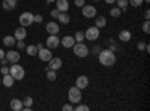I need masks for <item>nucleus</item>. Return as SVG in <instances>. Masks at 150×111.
Segmentation results:
<instances>
[{"mask_svg": "<svg viewBox=\"0 0 150 111\" xmlns=\"http://www.w3.org/2000/svg\"><path fill=\"white\" fill-rule=\"evenodd\" d=\"M98 59H99V63H101L102 66H112L116 63V54L114 51H111V50H101V53L98 54Z\"/></svg>", "mask_w": 150, "mask_h": 111, "instance_id": "obj_1", "label": "nucleus"}, {"mask_svg": "<svg viewBox=\"0 0 150 111\" xmlns=\"http://www.w3.org/2000/svg\"><path fill=\"white\" fill-rule=\"evenodd\" d=\"M72 51L77 57H81V59H84V57H87L90 54L89 47H87L86 44H83V42H75L74 47H72Z\"/></svg>", "mask_w": 150, "mask_h": 111, "instance_id": "obj_2", "label": "nucleus"}, {"mask_svg": "<svg viewBox=\"0 0 150 111\" xmlns=\"http://www.w3.org/2000/svg\"><path fill=\"white\" fill-rule=\"evenodd\" d=\"M68 99L71 104H80L83 101V95H81V90L74 86V87H69V92H68Z\"/></svg>", "mask_w": 150, "mask_h": 111, "instance_id": "obj_3", "label": "nucleus"}, {"mask_svg": "<svg viewBox=\"0 0 150 111\" xmlns=\"http://www.w3.org/2000/svg\"><path fill=\"white\" fill-rule=\"evenodd\" d=\"M9 74L14 77V80H18V81H21V80L24 78V75H26L24 68H23L21 65H17V63H14V65L9 68Z\"/></svg>", "mask_w": 150, "mask_h": 111, "instance_id": "obj_4", "label": "nucleus"}, {"mask_svg": "<svg viewBox=\"0 0 150 111\" xmlns=\"http://www.w3.org/2000/svg\"><path fill=\"white\" fill-rule=\"evenodd\" d=\"M99 35H101V29H98L96 26H92V27H89L86 32H84V38L87 39V41H98V38H99Z\"/></svg>", "mask_w": 150, "mask_h": 111, "instance_id": "obj_5", "label": "nucleus"}, {"mask_svg": "<svg viewBox=\"0 0 150 111\" xmlns=\"http://www.w3.org/2000/svg\"><path fill=\"white\" fill-rule=\"evenodd\" d=\"M18 20H20V24L23 27H29L33 24V14H30V12H23Z\"/></svg>", "mask_w": 150, "mask_h": 111, "instance_id": "obj_6", "label": "nucleus"}, {"mask_svg": "<svg viewBox=\"0 0 150 111\" xmlns=\"http://www.w3.org/2000/svg\"><path fill=\"white\" fill-rule=\"evenodd\" d=\"M81 11H83V17H86V18H95L98 14V11L93 5H84L81 8Z\"/></svg>", "mask_w": 150, "mask_h": 111, "instance_id": "obj_7", "label": "nucleus"}, {"mask_svg": "<svg viewBox=\"0 0 150 111\" xmlns=\"http://www.w3.org/2000/svg\"><path fill=\"white\" fill-rule=\"evenodd\" d=\"M45 44H47V48L54 50V48H57L60 45V38H59L57 35H50L48 38H47V41H45Z\"/></svg>", "mask_w": 150, "mask_h": 111, "instance_id": "obj_8", "label": "nucleus"}, {"mask_svg": "<svg viewBox=\"0 0 150 111\" xmlns=\"http://www.w3.org/2000/svg\"><path fill=\"white\" fill-rule=\"evenodd\" d=\"M38 57H39L42 62H50L53 57V53L50 48H41V50H38Z\"/></svg>", "mask_w": 150, "mask_h": 111, "instance_id": "obj_9", "label": "nucleus"}, {"mask_svg": "<svg viewBox=\"0 0 150 111\" xmlns=\"http://www.w3.org/2000/svg\"><path fill=\"white\" fill-rule=\"evenodd\" d=\"M75 86H77L80 90L87 89V86H89V78H87L86 75H80V77H77V78H75Z\"/></svg>", "mask_w": 150, "mask_h": 111, "instance_id": "obj_10", "label": "nucleus"}, {"mask_svg": "<svg viewBox=\"0 0 150 111\" xmlns=\"http://www.w3.org/2000/svg\"><path fill=\"white\" fill-rule=\"evenodd\" d=\"M5 57H6V60L9 62V63H18V62H20V53L14 51V50L5 53Z\"/></svg>", "mask_w": 150, "mask_h": 111, "instance_id": "obj_11", "label": "nucleus"}, {"mask_svg": "<svg viewBox=\"0 0 150 111\" xmlns=\"http://www.w3.org/2000/svg\"><path fill=\"white\" fill-rule=\"evenodd\" d=\"M48 68L50 69H53V71H59L60 68H62V65H63V62H62V59L60 57H51V60L48 62Z\"/></svg>", "mask_w": 150, "mask_h": 111, "instance_id": "obj_12", "label": "nucleus"}, {"mask_svg": "<svg viewBox=\"0 0 150 111\" xmlns=\"http://www.w3.org/2000/svg\"><path fill=\"white\" fill-rule=\"evenodd\" d=\"M45 30H47L50 35H59L60 27H59V24H57V23H54V21H50V23H47Z\"/></svg>", "mask_w": 150, "mask_h": 111, "instance_id": "obj_13", "label": "nucleus"}, {"mask_svg": "<svg viewBox=\"0 0 150 111\" xmlns=\"http://www.w3.org/2000/svg\"><path fill=\"white\" fill-rule=\"evenodd\" d=\"M26 36H27V30H26V27L20 26L18 29H15L14 38H15L17 41H24V39H26Z\"/></svg>", "mask_w": 150, "mask_h": 111, "instance_id": "obj_14", "label": "nucleus"}, {"mask_svg": "<svg viewBox=\"0 0 150 111\" xmlns=\"http://www.w3.org/2000/svg\"><path fill=\"white\" fill-rule=\"evenodd\" d=\"M56 9L59 12H68L69 11V2L68 0H56Z\"/></svg>", "mask_w": 150, "mask_h": 111, "instance_id": "obj_15", "label": "nucleus"}, {"mask_svg": "<svg viewBox=\"0 0 150 111\" xmlns=\"http://www.w3.org/2000/svg\"><path fill=\"white\" fill-rule=\"evenodd\" d=\"M75 44V39H74V36H65V38H62L60 39V45H63L65 48H72Z\"/></svg>", "mask_w": 150, "mask_h": 111, "instance_id": "obj_16", "label": "nucleus"}, {"mask_svg": "<svg viewBox=\"0 0 150 111\" xmlns=\"http://www.w3.org/2000/svg\"><path fill=\"white\" fill-rule=\"evenodd\" d=\"M2 6L5 11H14L17 8V0H3Z\"/></svg>", "mask_w": 150, "mask_h": 111, "instance_id": "obj_17", "label": "nucleus"}, {"mask_svg": "<svg viewBox=\"0 0 150 111\" xmlns=\"http://www.w3.org/2000/svg\"><path fill=\"white\" fill-rule=\"evenodd\" d=\"M2 83L5 84V87H12V86H14V83H15V80H14V77H12L11 74H5Z\"/></svg>", "mask_w": 150, "mask_h": 111, "instance_id": "obj_18", "label": "nucleus"}, {"mask_svg": "<svg viewBox=\"0 0 150 111\" xmlns=\"http://www.w3.org/2000/svg\"><path fill=\"white\" fill-rule=\"evenodd\" d=\"M131 38H132V35L129 30H122L119 33V41H122V42H129Z\"/></svg>", "mask_w": 150, "mask_h": 111, "instance_id": "obj_19", "label": "nucleus"}, {"mask_svg": "<svg viewBox=\"0 0 150 111\" xmlns=\"http://www.w3.org/2000/svg\"><path fill=\"white\" fill-rule=\"evenodd\" d=\"M23 101L21 99H12L11 101V110H14V111H21L23 110Z\"/></svg>", "mask_w": 150, "mask_h": 111, "instance_id": "obj_20", "label": "nucleus"}, {"mask_svg": "<svg viewBox=\"0 0 150 111\" xmlns=\"http://www.w3.org/2000/svg\"><path fill=\"white\" fill-rule=\"evenodd\" d=\"M95 26L98 29H104L107 26V18L105 17H95Z\"/></svg>", "mask_w": 150, "mask_h": 111, "instance_id": "obj_21", "label": "nucleus"}, {"mask_svg": "<svg viewBox=\"0 0 150 111\" xmlns=\"http://www.w3.org/2000/svg\"><path fill=\"white\" fill-rule=\"evenodd\" d=\"M57 20H59L62 24H69V21H71V17L68 15V12H59Z\"/></svg>", "mask_w": 150, "mask_h": 111, "instance_id": "obj_22", "label": "nucleus"}, {"mask_svg": "<svg viewBox=\"0 0 150 111\" xmlns=\"http://www.w3.org/2000/svg\"><path fill=\"white\" fill-rule=\"evenodd\" d=\"M17 44V39L14 38V36H5L3 38V45L5 47H14Z\"/></svg>", "mask_w": 150, "mask_h": 111, "instance_id": "obj_23", "label": "nucleus"}, {"mask_svg": "<svg viewBox=\"0 0 150 111\" xmlns=\"http://www.w3.org/2000/svg\"><path fill=\"white\" fill-rule=\"evenodd\" d=\"M116 3H117V8H120L122 12H125L129 5V0H116Z\"/></svg>", "mask_w": 150, "mask_h": 111, "instance_id": "obj_24", "label": "nucleus"}, {"mask_svg": "<svg viewBox=\"0 0 150 111\" xmlns=\"http://www.w3.org/2000/svg\"><path fill=\"white\" fill-rule=\"evenodd\" d=\"M110 15L112 17V18H119L120 15H122V9L120 8H111V11H110Z\"/></svg>", "mask_w": 150, "mask_h": 111, "instance_id": "obj_25", "label": "nucleus"}, {"mask_svg": "<svg viewBox=\"0 0 150 111\" xmlns=\"http://www.w3.org/2000/svg\"><path fill=\"white\" fill-rule=\"evenodd\" d=\"M26 51L29 56H38V47L36 45H29L26 47Z\"/></svg>", "mask_w": 150, "mask_h": 111, "instance_id": "obj_26", "label": "nucleus"}, {"mask_svg": "<svg viewBox=\"0 0 150 111\" xmlns=\"http://www.w3.org/2000/svg\"><path fill=\"white\" fill-rule=\"evenodd\" d=\"M56 78H57V74H56V71H53V69H48V71H47V80H48V81H56Z\"/></svg>", "mask_w": 150, "mask_h": 111, "instance_id": "obj_27", "label": "nucleus"}, {"mask_svg": "<svg viewBox=\"0 0 150 111\" xmlns=\"http://www.w3.org/2000/svg\"><path fill=\"white\" fill-rule=\"evenodd\" d=\"M74 39H75V42H83L86 38H84V32H77L75 33V36H74Z\"/></svg>", "mask_w": 150, "mask_h": 111, "instance_id": "obj_28", "label": "nucleus"}, {"mask_svg": "<svg viewBox=\"0 0 150 111\" xmlns=\"http://www.w3.org/2000/svg\"><path fill=\"white\" fill-rule=\"evenodd\" d=\"M23 105H24V107H32V105H33V99H32L30 96H26V98L23 99Z\"/></svg>", "mask_w": 150, "mask_h": 111, "instance_id": "obj_29", "label": "nucleus"}, {"mask_svg": "<svg viewBox=\"0 0 150 111\" xmlns=\"http://www.w3.org/2000/svg\"><path fill=\"white\" fill-rule=\"evenodd\" d=\"M143 3H144V0H129V5L134 6V8H138V6H141Z\"/></svg>", "mask_w": 150, "mask_h": 111, "instance_id": "obj_30", "label": "nucleus"}, {"mask_svg": "<svg viewBox=\"0 0 150 111\" xmlns=\"http://www.w3.org/2000/svg\"><path fill=\"white\" fill-rule=\"evenodd\" d=\"M143 32L144 33H150V21L149 20H146L144 24H143Z\"/></svg>", "mask_w": 150, "mask_h": 111, "instance_id": "obj_31", "label": "nucleus"}, {"mask_svg": "<svg viewBox=\"0 0 150 111\" xmlns=\"http://www.w3.org/2000/svg\"><path fill=\"white\" fill-rule=\"evenodd\" d=\"M74 110H77V111H89L90 108L89 107H87V105H83V104H80L77 108H74Z\"/></svg>", "mask_w": 150, "mask_h": 111, "instance_id": "obj_32", "label": "nucleus"}, {"mask_svg": "<svg viewBox=\"0 0 150 111\" xmlns=\"http://www.w3.org/2000/svg\"><path fill=\"white\" fill-rule=\"evenodd\" d=\"M74 5L78 6V8H83L86 5V0H74Z\"/></svg>", "mask_w": 150, "mask_h": 111, "instance_id": "obj_33", "label": "nucleus"}, {"mask_svg": "<svg viewBox=\"0 0 150 111\" xmlns=\"http://www.w3.org/2000/svg\"><path fill=\"white\" fill-rule=\"evenodd\" d=\"M146 45H147V44L141 41V42H138V45H137V48H138L140 51H144V50H146Z\"/></svg>", "mask_w": 150, "mask_h": 111, "instance_id": "obj_34", "label": "nucleus"}, {"mask_svg": "<svg viewBox=\"0 0 150 111\" xmlns=\"http://www.w3.org/2000/svg\"><path fill=\"white\" fill-rule=\"evenodd\" d=\"M42 15H33V23H42Z\"/></svg>", "mask_w": 150, "mask_h": 111, "instance_id": "obj_35", "label": "nucleus"}, {"mask_svg": "<svg viewBox=\"0 0 150 111\" xmlns=\"http://www.w3.org/2000/svg\"><path fill=\"white\" fill-rule=\"evenodd\" d=\"M0 72H2V75H5V74H9V68H8V65H3L2 69H0Z\"/></svg>", "mask_w": 150, "mask_h": 111, "instance_id": "obj_36", "label": "nucleus"}, {"mask_svg": "<svg viewBox=\"0 0 150 111\" xmlns=\"http://www.w3.org/2000/svg\"><path fill=\"white\" fill-rule=\"evenodd\" d=\"M17 45L20 50H26V44H24V41H17Z\"/></svg>", "mask_w": 150, "mask_h": 111, "instance_id": "obj_37", "label": "nucleus"}, {"mask_svg": "<svg viewBox=\"0 0 150 111\" xmlns=\"http://www.w3.org/2000/svg\"><path fill=\"white\" fill-rule=\"evenodd\" d=\"M62 110H63V111H72V110H74V107H72V105H71V102H69V104L63 105V108H62Z\"/></svg>", "mask_w": 150, "mask_h": 111, "instance_id": "obj_38", "label": "nucleus"}, {"mask_svg": "<svg viewBox=\"0 0 150 111\" xmlns=\"http://www.w3.org/2000/svg\"><path fill=\"white\" fill-rule=\"evenodd\" d=\"M101 50H102V48L99 47V45H95L93 47V54H99V53H101Z\"/></svg>", "mask_w": 150, "mask_h": 111, "instance_id": "obj_39", "label": "nucleus"}, {"mask_svg": "<svg viewBox=\"0 0 150 111\" xmlns=\"http://www.w3.org/2000/svg\"><path fill=\"white\" fill-rule=\"evenodd\" d=\"M57 15H59V11H57V9H53V11H51V17H53V18H57Z\"/></svg>", "mask_w": 150, "mask_h": 111, "instance_id": "obj_40", "label": "nucleus"}, {"mask_svg": "<svg viewBox=\"0 0 150 111\" xmlns=\"http://www.w3.org/2000/svg\"><path fill=\"white\" fill-rule=\"evenodd\" d=\"M144 20H150V11H144Z\"/></svg>", "mask_w": 150, "mask_h": 111, "instance_id": "obj_41", "label": "nucleus"}, {"mask_svg": "<svg viewBox=\"0 0 150 111\" xmlns=\"http://www.w3.org/2000/svg\"><path fill=\"white\" fill-rule=\"evenodd\" d=\"M3 57H5V51L2 50V48H0V60H2Z\"/></svg>", "mask_w": 150, "mask_h": 111, "instance_id": "obj_42", "label": "nucleus"}, {"mask_svg": "<svg viewBox=\"0 0 150 111\" xmlns=\"http://www.w3.org/2000/svg\"><path fill=\"white\" fill-rule=\"evenodd\" d=\"M105 3H108V5H112V3H116V0H105Z\"/></svg>", "mask_w": 150, "mask_h": 111, "instance_id": "obj_43", "label": "nucleus"}, {"mask_svg": "<svg viewBox=\"0 0 150 111\" xmlns=\"http://www.w3.org/2000/svg\"><path fill=\"white\" fill-rule=\"evenodd\" d=\"M36 47H38V50H41V48H44V44H38Z\"/></svg>", "mask_w": 150, "mask_h": 111, "instance_id": "obj_44", "label": "nucleus"}, {"mask_svg": "<svg viewBox=\"0 0 150 111\" xmlns=\"http://www.w3.org/2000/svg\"><path fill=\"white\" fill-rule=\"evenodd\" d=\"M45 2H47V3H54L56 0H45Z\"/></svg>", "mask_w": 150, "mask_h": 111, "instance_id": "obj_45", "label": "nucleus"}, {"mask_svg": "<svg viewBox=\"0 0 150 111\" xmlns=\"http://www.w3.org/2000/svg\"><path fill=\"white\" fill-rule=\"evenodd\" d=\"M95 2H99V0H95Z\"/></svg>", "mask_w": 150, "mask_h": 111, "instance_id": "obj_46", "label": "nucleus"}, {"mask_svg": "<svg viewBox=\"0 0 150 111\" xmlns=\"http://www.w3.org/2000/svg\"><path fill=\"white\" fill-rule=\"evenodd\" d=\"M0 83H2V80H0Z\"/></svg>", "mask_w": 150, "mask_h": 111, "instance_id": "obj_47", "label": "nucleus"}, {"mask_svg": "<svg viewBox=\"0 0 150 111\" xmlns=\"http://www.w3.org/2000/svg\"><path fill=\"white\" fill-rule=\"evenodd\" d=\"M17 2H18V0H17Z\"/></svg>", "mask_w": 150, "mask_h": 111, "instance_id": "obj_48", "label": "nucleus"}]
</instances>
